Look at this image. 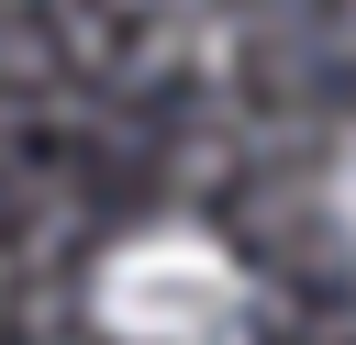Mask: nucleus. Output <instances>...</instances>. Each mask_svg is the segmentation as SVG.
Masks as SVG:
<instances>
[{
    "label": "nucleus",
    "mask_w": 356,
    "mask_h": 345,
    "mask_svg": "<svg viewBox=\"0 0 356 345\" xmlns=\"http://www.w3.org/2000/svg\"><path fill=\"white\" fill-rule=\"evenodd\" d=\"M323 200H334V234L356 245V134L334 145V167H323Z\"/></svg>",
    "instance_id": "nucleus-2"
},
{
    "label": "nucleus",
    "mask_w": 356,
    "mask_h": 345,
    "mask_svg": "<svg viewBox=\"0 0 356 345\" xmlns=\"http://www.w3.org/2000/svg\"><path fill=\"white\" fill-rule=\"evenodd\" d=\"M89 323L111 345H234L245 323V267L211 223H145L100 256Z\"/></svg>",
    "instance_id": "nucleus-1"
}]
</instances>
